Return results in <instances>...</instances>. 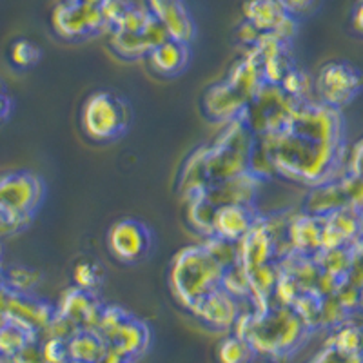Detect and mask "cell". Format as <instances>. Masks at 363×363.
<instances>
[{"label":"cell","instance_id":"1","mask_svg":"<svg viewBox=\"0 0 363 363\" xmlns=\"http://www.w3.org/2000/svg\"><path fill=\"white\" fill-rule=\"evenodd\" d=\"M225 265L206 247H187L174 258L171 287L182 306L191 309L199 300L222 287Z\"/></svg>","mask_w":363,"mask_h":363},{"label":"cell","instance_id":"2","mask_svg":"<svg viewBox=\"0 0 363 363\" xmlns=\"http://www.w3.org/2000/svg\"><path fill=\"white\" fill-rule=\"evenodd\" d=\"M309 330L306 322L289 307L277 311L255 313L245 340L251 343L255 352L271 356H285L301 345L303 336Z\"/></svg>","mask_w":363,"mask_h":363},{"label":"cell","instance_id":"3","mask_svg":"<svg viewBox=\"0 0 363 363\" xmlns=\"http://www.w3.org/2000/svg\"><path fill=\"white\" fill-rule=\"evenodd\" d=\"M131 122V111L124 99L109 91H95L82 104L80 124L84 135L96 144L118 140Z\"/></svg>","mask_w":363,"mask_h":363},{"label":"cell","instance_id":"4","mask_svg":"<svg viewBox=\"0 0 363 363\" xmlns=\"http://www.w3.org/2000/svg\"><path fill=\"white\" fill-rule=\"evenodd\" d=\"M314 87L323 104L338 109L363 89V73L349 62H329L320 69Z\"/></svg>","mask_w":363,"mask_h":363},{"label":"cell","instance_id":"5","mask_svg":"<svg viewBox=\"0 0 363 363\" xmlns=\"http://www.w3.org/2000/svg\"><path fill=\"white\" fill-rule=\"evenodd\" d=\"M108 249L120 264H138L145 260L153 249V233L140 220H116L108 231Z\"/></svg>","mask_w":363,"mask_h":363},{"label":"cell","instance_id":"6","mask_svg":"<svg viewBox=\"0 0 363 363\" xmlns=\"http://www.w3.org/2000/svg\"><path fill=\"white\" fill-rule=\"evenodd\" d=\"M256 223V216L245 203H223L213 213L211 227L218 240L238 244L252 225Z\"/></svg>","mask_w":363,"mask_h":363},{"label":"cell","instance_id":"7","mask_svg":"<svg viewBox=\"0 0 363 363\" xmlns=\"http://www.w3.org/2000/svg\"><path fill=\"white\" fill-rule=\"evenodd\" d=\"M191 311L215 329H229L235 325L240 314L236 298L223 289H216L203 296L191 307Z\"/></svg>","mask_w":363,"mask_h":363},{"label":"cell","instance_id":"8","mask_svg":"<svg viewBox=\"0 0 363 363\" xmlns=\"http://www.w3.org/2000/svg\"><path fill=\"white\" fill-rule=\"evenodd\" d=\"M151 69L160 77H174L182 73L189 64V48L186 42L165 38L153 45L147 53Z\"/></svg>","mask_w":363,"mask_h":363},{"label":"cell","instance_id":"9","mask_svg":"<svg viewBox=\"0 0 363 363\" xmlns=\"http://www.w3.org/2000/svg\"><path fill=\"white\" fill-rule=\"evenodd\" d=\"M108 342L96 330L80 329L77 335L67 340L69 362L100 363V359L108 352Z\"/></svg>","mask_w":363,"mask_h":363},{"label":"cell","instance_id":"10","mask_svg":"<svg viewBox=\"0 0 363 363\" xmlns=\"http://www.w3.org/2000/svg\"><path fill=\"white\" fill-rule=\"evenodd\" d=\"M149 345V329L145 323L138 322L135 318H128L124 325L120 327L116 333L115 340L109 343L115 351L122 352V354L135 358V356L142 354L145 351V347Z\"/></svg>","mask_w":363,"mask_h":363},{"label":"cell","instance_id":"11","mask_svg":"<svg viewBox=\"0 0 363 363\" xmlns=\"http://www.w3.org/2000/svg\"><path fill=\"white\" fill-rule=\"evenodd\" d=\"M247 18L256 29L277 35L291 17L280 8L277 0H252L247 4Z\"/></svg>","mask_w":363,"mask_h":363},{"label":"cell","instance_id":"12","mask_svg":"<svg viewBox=\"0 0 363 363\" xmlns=\"http://www.w3.org/2000/svg\"><path fill=\"white\" fill-rule=\"evenodd\" d=\"M325 347H336L345 352H363V325L338 323L335 333L327 338Z\"/></svg>","mask_w":363,"mask_h":363},{"label":"cell","instance_id":"13","mask_svg":"<svg viewBox=\"0 0 363 363\" xmlns=\"http://www.w3.org/2000/svg\"><path fill=\"white\" fill-rule=\"evenodd\" d=\"M255 349L245 338L233 335L222 340L216 351L218 363H251L255 358Z\"/></svg>","mask_w":363,"mask_h":363},{"label":"cell","instance_id":"14","mask_svg":"<svg viewBox=\"0 0 363 363\" xmlns=\"http://www.w3.org/2000/svg\"><path fill=\"white\" fill-rule=\"evenodd\" d=\"M104 269L99 262L89 260V258H82L79 260V264L74 265L73 269V281L79 289L87 291L91 293L93 289H96L102 281Z\"/></svg>","mask_w":363,"mask_h":363},{"label":"cell","instance_id":"15","mask_svg":"<svg viewBox=\"0 0 363 363\" xmlns=\"http://www.w3.org/2000/svg\"><path fill=\"white\" fill-rule=\"evenodd\" d=\"M42 50L28 38H18L9 48V62L17 69H29L40 60Z\"/></svg>","mask_w":363,"mask_h":363},{"label":"cell","instance_id":"16","mask_svg":"<svg viewBox=\"0 0 363 363\" xmlns=\"http://www.w3.org/2000/svg\"><path fill=\"white\" fill-rule=\"evenodd\" d=\"M309 363H363V352H345L336 347H323Z\"/></svg>","mask_w":363,"mask_h":363},{"label":"cell","instance_id":"17","mask_svg":"<svg viewBox=\"0 0 363 363\" xmlns=\"http://www.w3.org/2000/svg\"><path fill=\"white\" fill-rule=\"evenodd\" d=\"M42 358L44 363H67L69 362V352H67V340L51 338L42 349Z\"/></svg>","mask_w":363,"mask_h":363},{"label":"cell","instance_id":"18","mask_svg":"<svg viewBox=\"0 0 363 363\" xmlns=\"http://www.w3.org/2000/svg\"><path fill=\"white\" fill-rule=\"evenodd\" d=\"M287 15H303L316 6V0H277Z\"/></svg>","mask_w":363,"mask_h":363},{"label":"cell","instance_id":"19","mask_svg":"<svg viewBox=\"0 0 363 363\" xmlns=\"http://www.w3.org/2000/svg\"><path fill=\"white\" fill-rule=\"evenodd\" d=\"M351 28L358 37L363 38V0H356L352 6Z\"/></svg>","mask_w":363,"mask_h":363},{"label":"cell","instance_id":"20","mask_svg":"<svg viewBox=\"0 0 363 363\" xmlns=\"http://www.w3.org/2000/svg\"><path fill=\"white\" fill-rule=\"evenodd\" d=\"M9 115H11V99L6 93V87L0 82V124L6 122Z\"/></svg>","mask_w":363,"mask_h":363},{"label":"cell","instance_id":"21","mask_svg":"<svg viewBox=\"0 0 363 363\" xmlns=\"http://www.w3.org/2000/svg\"><path fill=\"white\" fill-rule=\"evenodd\" d=\"M100 363H131V358L125 354H122V352L115 351L113 347H109L108 352L104 354V358L100 359Z\"/></svg>","mask_w":363,"mask_h":363},{"label":"cell","instance_id":"22","mask_svg":"<svg viewBox=\"0 0 363 363\" xmlns=\"http://www.w3.org/2000/svg\"><path fill=\"white\" fill-rule=\"evenodd\" d=\"M358 300H359V303H362V306H363V289H362V293H359Z\"/></svg>","mask_w":363,"mask_h":363}]
</instances>
